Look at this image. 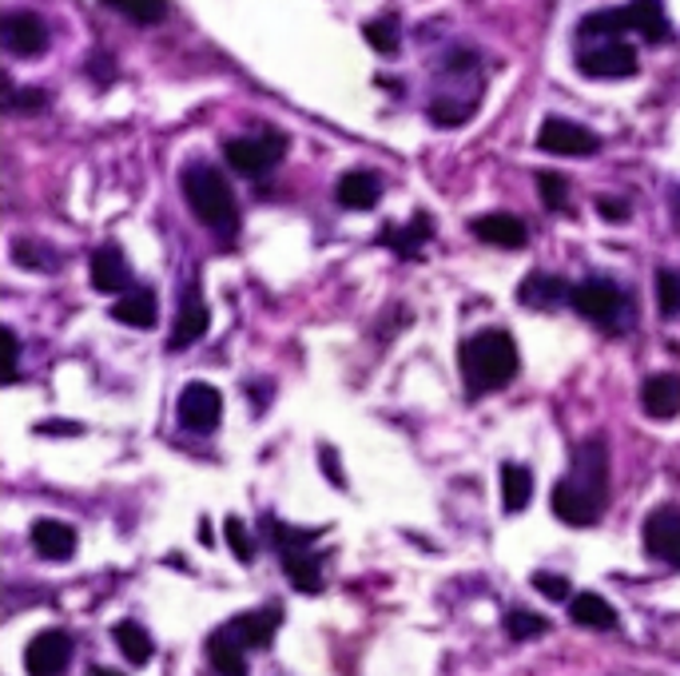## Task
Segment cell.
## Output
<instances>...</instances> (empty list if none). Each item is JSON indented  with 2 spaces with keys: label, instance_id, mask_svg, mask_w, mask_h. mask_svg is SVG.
I'll return each mask as SVG.
<instances>
[{
  "label": "cell",
  "instance_id": "cell-1",
  "mask_svg": "<svg viewBox=\"0 0 680 676\" xmlns=\"http://www.w3.org/2000/svg\"><path fill=\"white\" fill-rule=\"evenodd\" d=\"M458 366L470 395L502 390L517 375V343L510 331H478L458 346Z\"/></svg>",
  "mask_w": 680,
  "mask_h": 676
},
{
  "label": "cell",
  "instance_id": "cell-2",
  "mask_svg": "<svg viewBox=\"0 0 680 676\" xmlns=\"http://www.w3.org/2000/svg\"><path fill=\"white\" fill-rule=\"evenodd\" d=\"M183 199L191 203L199 223L211 228L215 235H235L239 231V199L223 179V171H215L211 164L183 167Z\"/></svg>",
  "mask_w": 680,
  "mask_h": 676
},
{
  "label": "cell",
  "instance_id": "cell-3",
  "mask_svg": "<svg viewBox=\"0 0 680 676\" xmlns=\"http://www.w3.org/2000/svg\"><path fill=\"white\" fill-rule=\"evenodd\" d=\"M569 307L581 319H589V323L613 326L621 319V311H625V295H621V287L613 279H586L569 291Z\"/></svg>",
  "mask_w": 680,
  "mask_h": 676
},
{
  "label": "cell",
  "instance_id": "cell-4",
  "mask_svg": "<svg viewBox=\"0 0 680 676\" xmlns=\"http://www.w3.org/2000/svg\"><path fill=\"white\" fill-rule=\"evenodd\" d=\"M287 152V140L279 132H263V135H239V140H231L223 147V156L227 164L239 171V176H259L267 167H275L283 159Z\"/></svg>",
  "mask_w": 680,
  "mask_h": 676
},
{
  "label": "cell",
  "instance_id": "cell-5",
  "mask_svg": "<svg viewBox=\"0 0 680 676\" xmlns=\"http://www.w3.org/2000/svg\"><path fill=\"white\" fill-rule=\"evenodd\" d=\"M176 414H179V426L191 430V434H211L223 418L220 390H215L211 383H188L183 390H179Z\"/></svg>",
  "mask_w": 680,
  "mask_h": 676
},
{
  "label": "cell",
  "instance_id": "cell-6",
  "mask_svg": "<svg viewBox=\"0 0 680 676\" xmlns=\"http://www.w3.org/2000/svg\"><path fill=\"white\" fill-rule=\"evenodd\" d=\"M73 636L64 629H44L24 649V673L29 676H64L73 665Z\"/></svg>",
  "mask_w": 680,
  "mask_h": 676
},
{
  "label": "cell",
  "instance_id": "cell-7",
  "mask_svg": "<svg viewBox=\"0 0 680 676\" xmlns=\"http://www.w3.org/2000/svg\"><path fill=\"white\" fill-rule=\"evenodd\" d=\"M577 68L593 76V80H625V76H637L640 60L637 48H628L621 41H605L586 48V53H577Z\"/></svg>",
  "mask_w": 680,
  "mask_h": 676
},
{
  "label": "cell",
  "instance_id": "cell-8",
  "mask_svg": "<svg viewBox=\"0 0 680 676\" xmlns=\"http://www.w3.org/2000/svg\"><path fill=\"white\" fill-rule=\"evenodd\" d=\"M537 147L549 152V156H577L586 159L597 152V135L589 128L573 124V120H561V115H549L537 132Z\"/></svg>",
  "mask_w": 680,
  "mask_h": 676
},
{
  "label": "cell",
  "instance_id": "cell-9",
  "mask_svg": "<svg viewBox=\"0 0 680 676\" xmlns=\"http://www.w3.org/2000/svg\"><path fill=\"white\" fill-rule=\"evenodd\" d=\"M573 481L586 494L605 501L609 494V446L605 437H586L581 446L573 450Z\"/></svg>",
  "mask_w": 680,
  "mask_h": 676
},
{
  "label": "cell",
  "instance_id": "cell-10",
  "mask_svg": "<svg viewBox=\"0 0 680 676\" xmlns=\"http://www.w3.org/2000/svg\"><path fill=\"white\" fill-rule=\"evenodd\" d=\"M554 513L561 521H569V525H597L601 521V513H605V501L593 498V494H586V489L577 486L573 478H561L554 486Z\"/></svg>",
  "mask_w": 680,
  "mask_h": 676
},
{
  "label": "cell",
  "instance_id": "cell-11",
  "mask_svg": "<svg viewBox=\"0 0 680 676\" xmlns=\"http://www.w3.org/2000/svg\"><path fill=\"white\" fill-rule=\"evenodd\" d=\"M645 550L680 569V510L660 506L645 518Z\"/></svg>",
  "mask_w": 680,
  "mask_h": 676
},
{
  "label": "cell",
  "instance_id": "cell-12",
  "mask_svg": "<svg viewBox=\"0 0 680 676\" xmlns=\"http://www.w3.org/2000/svg\"><path fill=\"white\" fill-rule=\"evenodd\" d=\"M4 48L12 56H21V60L41 56L48 48V29H44L41 16L36 12H12L9 21H4Z\"/></svg>",
  "mask_w": 680,
  "mask_h": 676
},
{
  "label": "cell",
  "instance_id": "cell-13",
  "mask_svg": "<svg viewBox=\"0 0 680 676\" xmlns=\"http://www.w3.org/2000/svg\"><path fill=\"white\" fill-rule=\"evenodd\" d=\"M279 621H283V613L271 605V609H252V613L231 617L223 629H227L243 649H267L275 641V633H279Z\"/></svg>",
  "mask_w": 680,
  "mask_h": 676
},
{
  "label": "cell",
  "instance_id": "cell-14",
  "mask_svg": "<svg viewBox=\"0 0 680 676\" xmlns=\"http://www.w3.org/2000/svg\"><path fill=\"white\" fill-rule=\"evenodd\" d=\"M208 326H211L208 302H203V295L199 291H188L183 295V302H179V314H176V326H171L168 346L171 351H188L191 343H199V339L208 334Z\"/></svg>",
  "mask_w": 680,
  "mask_h": 676
},
{
  "label": "cell",
  "instance_id": "cell-15",
  "mask_svg": "<svg viewBox=\"0 0 680 676\" xmlns=\"http://www.w3.org/2000/svg\"><path fill=\"white\" fill-rule=\"evenodd\" d=\"M640 410L653 422H669L680 418V375H653L640 386Z\"/></svg>",
  "mask_w": 680,
  "mask_h": 676
},
{
  "label": "cell",
  "instance_id": "cell-16",
  "mask_svg": "<svg viewBox=\"0 0 680 676\" xmlns=\"http://www.w3.org/2000/svg\"><path fill=\"white\" fill-rule=\"evenodd\" d=\"M88 282H92L100 295H120V291H124V287H127L124 251L115 247V243L96 247V255L88 259Z\"/></svg>",
  "mask_w": 680,
  "mask_h": 676
},
{
  "label": "cell",
  "instance_id": "cell-17",
  "mask_svg": "<svg viewBox=\"0 0 680 676\" xmlns=\"http://www.w3.org/2000/svg\"><path fill=\"white\" fill-rule=\"evenodd\" d=\"M32 550L41 553L44 562H64V557L76 553V530L68 521H56V518L32 521Z\"/></svg>",
  "mask_w": 680,
  "mask_h": 676
},
{
  "label": "cell",
  "instance_id": "cell-18",
  "mask_svg": "<svg viewBox=\"0 0 680 676\" xmlns=\"http://www.w3.org/2000/svg\"><path fill=\"white\" fill-rule=\"evenodd\" d=\"M470 231L482 243H493V247H505V251L525 247V223L522 219H513L510 211H490V215L473 219Z\"/></svg>",
  "mask_w": 680,
  "mask_h": 676
},
{
  "label": "cell",
  "instance_id": "cell-19",
  "mask_svg": "<svg viewBox=\"0 0 680 676\" xmlns=\"http://www.w3.org/2000/svg\"><path fill=\"white\" fill-rule=\"evenodd\" d=\"M625 21H628V29L637 32V36H645L649 44H660L672 36L669 16L660 9V0H633V4H625Z\"/></svg>",
  "mask_w": 680,
  "mask_h": 676
},
{
  "label": "cell",
  "instance_id": "cell-20",
  "mask_svg": "<svg viewBox=\"0 0 680 676\" xmlns=\"http://www.w3.org/2000/svg\"><path fill=\"white\" fill-rule=\"evenodd\" d=\"M569 287L566 279H557V275H542V270H534V275H525L522 291H517V299L525 302V307H534V311H549V307H557V302L569 299Z\"/></svg>",
  "mask_w": 680,
  "mask_h": 676
},
{
  "label": "cell",
  "instance_id": "cell-21",
  "mask_svg": "<svg viewBox=\"0 0 680 676\" xmlns=\"http://www.w3.org/2000/svg\"><path fill=\"white\" fill-rule=\"evenodd\" d=\"M378 196H382V184H378L375 171H346L335 188L338 203H343V208H355V211H370L378 203Z\"/></svg>",
  "mask_w": 680,
  "mask_h": 676
},
{
  "label": "cell",
  "instance_id": "cell-22",
  "mask_svg": "<svg viewBox=\"0 0 680 676\" xmlns=\"http://www.w3.org/2000/svg\"><path fill=\"white\" fill-rule=\"evenodd\" d=\"M247 649L227 633V629H215L208 636V656H211V668L220 676H247Z\"/></svg>",
  "mask_w": 680,
  "mask_h": 676
},
{
  "label": "cell",
  "instance_id": "cell-23",
  "mask_svg": "<svg viewBox=\"0 0 680 676\" xmlns=\"http://www.w3.org/2000/svg\"><path fill=\"white\" fill-rule=\"evenodd\" d=\"M283 562V573L291 577V585L299 594H319L323 589V569H319V557L306 550H283L279 553Z\"/></svg>",
  "mask_w": 680,
  "mask_h": 676
},
{
  "label": "cell",
  "instance_id": "cell-24",
  "mask_svg": "<svg viewBox=\"0 0 680 676\" xmlns=\"http://www.w3.org/2000/svg\"><path fill=\"white\" fill-rule=\"evenodd\" d=\"M112 319L124 326H136V331H147V326L156 323V295L152 291H127L115 299L112 307Z\"/></svg>",
  "mask_w": 680,
  "mask_h": 676
},
{
  "label": "cell",
  "instance_id": "cell-25",
  "mask_svg": "<svg viewBox=\"0 0 680 676\" xmlns=\"http://www.w3.org/2000/svg\"><path fill=\"white\" fill-rule=\"evenodd\" d=\"M534 498V474L517 462H505L502 466V510L505 513H522Z\"/></svg>",
  "mask_w": 680,
  "mask_h": 676
},
{
  "label": "cell",
  "instance_id": "cell-26",
  "mask_svg": "<svg viewBox=\"0 0 680 676\" xmlns=\"http://www.w3.org/2000/svg\"><path fill=\"white\" fill-rule=\"evenodd\" d=\"M569 617L577 624H586V629H617V609L597 594H577L569 601Z\"/></svg>",
  "mask_w": 680,
  "mask_h": 676
},
{
  "label": "cell",
  "instance_id": "cell-27",
  "mask_svg": "<svg viewBox=\"0 0 680 676\" xmlns=\"http://www.w3.org/2000/svg\"><path fill=\"white\" fill-rule=\"evenodd\" d=\"M430 215H414V223H410V228H387L382 231V235H378V243H387V247H394L398 255H402V259H410V255H419L422 251V243L430 240Z\"/></svg>",
  "mask_w": 680,
  "mask_h": 676
},
{
  "label": "cell",
  "instance_id": "cell-28",
  "mask_svg": "<svg viewBox=\"0 0 680 676\" xmlns=\"http://www.w3.org/2000/svg\"><path fill=\"white\" fill-rule=\"evenodd\" d=\"M112 641H115V649H120V653L132 661V665H147V661H152V636H147L144 624L120 621L112 629Z\"/></svg>",
  "mask_w": 680,
  "mask_h": 676
},
{
  "label": "cell",
  "instance_id": "cell-29",
  "mask_svg": "<svg viewBox=\"0 0 680 676\" xmlns=\"http://www.w3.org/2000/svg\"><path fill=\"white\" fill-rule=\"evenodd\" d=\"M108 9L124 12L127 21L136 24H159L168 16V0H104Z\"/></svg>",
  "mask_w": 680,
  "mask_h": 676
},
{
  "label": "cell",
  "instance_id": "cell-30",
  "mask_svg": "<svg viewBox=\"0 0 680 676\" xmlns=\"http://www.w3.org/2000/svg\"><path fill=\"white\" fill-rule=\"evenodd\" d=\"M628 21H625V9H601V12H589L586 21H581V36L586 41H593V36H617V32H625Z\"/></svg>",
  "mask_w": 680,
  "mask_h": 676
},
{
  "label": "cell",
  "instance_id": "cell-31",
  "mask_svg": "<svg viewBox=\"0 0 680 676\" xmlns=\"http://www.w3.org/2000/svg\"><path fill=\"white\" fill-rule=\"evenodd\" d=\"M502 624L513 641H534V636H542L549 629V621L542 613H529V609H513V613H505Z\"/></svg>",
  "mask_w": 680,
  "mask_h": 676
},
{
  "label": "cell",
  "instance_id": "cell-32",
  "mask_svg": "<svg viewBox=\"0 0 680 676\" xmlns=\"http://www.w3.org/2000/svg\"><path fill=\"white\" fill-rule=\"evenodd\" d=\"M363 36H367V44L375 48V53H382V56H394L398 53V21H394V16L370 21L367 29H363Z\"/></svg>",
  "mask_w": 680,
  "mask_h": 676
},
{
  "label": "cell",
  "instance_id": "cell-33",
  "mask_svg": "<svg viewBox=\"0 0 680 676\" xmlns=\"http://www.w3.org/2000/svg\"><path fill=\"white\" fill-rule=\"evenodd\" d=\"M657 307L665 319H672L680 311V275L669 267L657 270Z\"/></svg>",
  "mask_w": 680,
  "mask_h": 676
},
{
  "label": "cell",
  "instance_id": "cell-34",
  "mask_svg": "<svg viewBox=\"0 0 680 676\" xmlns=\"http://www.w3.org/2000/svg\"><path fill=\"white\" fill-rule=\"evenodd\" d=\"M267 525H271V541L279 545V553L283 550H306V545L319 538V530H291V525H279L275 518H267Z\"/></svg>",
  "mask_w": 680,
  "mask_h": 676
},
{
  "label": "cell",
  "instance_id": "cell-35",
  "mask_svg": "<svg viewBox=\"0 0 680 676\" xmlns=\"http://www.w3.org/2000/svg\"><path fill=\"white\" fill-rule=\"evenodd\" d=\"M537 191H542L545 208L549 211H561L566 208V196H569V184L557 171H537Z\"/></svg>",
  "mask_w": 680,
  "mask_h": 676
},
{
  "label": "cell",
  "instance_id": "cell-36",
  "mask_svg": "<svg viewBox=\"0 0 680 676\" xmlns=\"http://www.w3.org/2000/svg\"><path fill=\"white\" fill-rule=\"evenodd\" d=\"M223 538H227L231 553L239 557L243 565H252V538H247V525L239 518H227L223 521Z\"/></svg>",
  "mask_w": 680,
  "mask_h": 676
},
{
  "label": "cell",
  "instance_id": "cell-37",
  "mask_svg": "<svg viewBox=\"0 0 680 676\" xmlns=\"http://www.w3.org/2000/svg\"><path fill=\"white\" fill-rule=\"evenodd\" d=\"M529 581H534L537 594H545L549 601H569V594H573L561 573H542V569H537L534 577H529Z\"/></svg>",
  "mask_w": 680,
  "mask_h": 676
},
{
  "label": "cell",
  "instance_id": "cell-38",
  "mask_svg": "<svg viewBox=\"0 0 680 676\" xmlns=\"http://www.w3.org/2000/svg\"><path fill=\"white\" fill-rule=\"evenodd\" d=\"M430 120H434V124L438 128H458V124H466V120H470V104H430Z\"/></svg>",
  "mask_w": 680,
  "mask_h": 676
},
{
  "label": "cell",
  "instance_id": "cell-39",
  "mask_svg": "<svg viewBox=\"0 0 680 676\" xmlns=\"http://www.w3.org/2000/svg\"><path fill=\"white\" fill-rule=\"evenodd\" d=\"M597 215L609 219V223H625L628 208H625V203H617V199H597Z\"/></svg>",
  "mask_w": 680,
  "mask_h": 676
},
{
  "label": "cell",
  "instance_id": "cell-40",
  "mask_svg": "<svg viewBox=\"0 0 680 676\" xmlns=\"http://www.w3.org/2000/svg\"><path fill=\"white\" fill-rule=\"evenodd\" d=\"M9 104H12V108H24V112H32V108H44V92H12Z\"/></svg>",
  "mask_w": 680,
  "mask_h": 676
},
{
  "label": "cell",
  "instance_id": "cell-41",
  "mask_svg": "<svg viewBox=\"0 0 680 676\" xmlns=\"http://www.w3.org/2000/svg\"><path fill=\"white\" fill-rule=\"evenodd\" d=\"M323 469H326V478L335 481V486H343V474H338V458H335V450L323 446Z\"/></svg>",
  "mask_w": 680,
  "mask_h": 676
},
{
  "label": "cell",
  "instance_id": "cell-42",
  "mask_svg": "<svg viewBox=\"0 0 680 676\" xmlns=\"http://www.w3.org/2000/svg\"><path fill=\"white\" fill-rule=\"evenodd\" d=\"M36 434H80V426L76 422H41Z\"/></svg>",
  "mask_w": 680,
  "mask_h": 676
},
{
  "label": "cell",
  "instance_id": "cell-43",
  "mask_svg": "<svg viewBox=\"0 0 680 676\" xmlns=\"http://www.w3.org/2000/svg\"><path fill=\"white\" fill-rule=\"evenodd\" d=\"M88 676H120V673H112V668H92Z\"/></svg>",
  "mask_w": 680,
  "mask_h": 676
}]
</instances>
